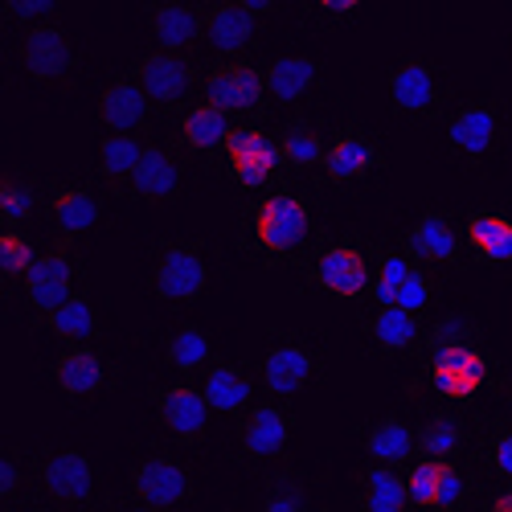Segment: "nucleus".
<instances>
[{
	"instance_id": "21",
	"label": "nucleus",
	"mask_w": 512,
	"mask_h": 512,
	"mask_svg": "<svg viewBox=\"0 0 512 512\" xmlns=\"http://www.w3.org/2000/svg\"><path fill=\"white\" fill-rule=\"evenodd\" d=\"M181 189H185V156H181V148L148 140L136 177L127 181V193H132L136 201H144V205H173L181 197Z\"/></svg>"
},
{
	"instance_id": "4",
	"label": "nucleus",
	"mask_w": 512,
	"mask_h": 512,
	"mask_svg": "<svg viewBox=\"0 0 512 512\" xmlns=\"http://www.w3.org/2000/svg\"><path fill=\"white\" fill-rule=\"evenodd\" d=\"M213 279V254L197 238H160L148 250V291L168 308L197 304Z\"/></svg>"
},
{
	"instance_id": "45",
	"label": "nucleus",
	"mask_w": 512,
	"mask_h": 512,
	"mask_svg": "<svg viewBox=\"0 0 512 512\" xmlns=\"http://www.w3.org/2000/svg\"><path fill=\"white\" fill-rule=\"evenodd\" d=\"M304 17L316 21V25H340V21L357 17V5H349V0H320V5L304 9Z\"/></svg>"
},
{
	"instance_id": "33",
	"label": "nucleus",
	"mask_w": 512,
	"mask_h": 512,
	"mask_svg": "<svg viewBox=\"0 0 512 512\" xmlns=\"http://www.w3.org/2000/svg\"><path fill=\"white\" fill-rule=\"evenodd\" d=\"M365 336L381 353L402 357V353H418L422 349L426 324H422V316L402 312V308H373L369 320H365Z\"/></svg>"
},
{
	"instance_id": "16",
	"label": "nucleus",
	"mask_w": 512,
	"mask_h": 512,
	"mask_svg": "<svg viewBox=\"0 0 512 512\" xmlns=\"http://www.w3.org/2000/svg\"><path fill=\"white\" fill-rule=\"evenodd\" d=\"M127 488H132V500L156 508V512H177L193 500V476L189 467L168 459V455H144L132 463L127 472Z\"/></svg>"
},
{
	"instance_id": "18",
	"label": "nucleus",
	"mask_w": 512,
	"mask_h": 512,
	"mask_svg": "<svg viewBox=\"0 0 512 512\" xmlns=\"http://www.w3.org/2000/svg\"><path fill=\"white\" fill-rule=\"evenodd\" d=\"M103 213H107V197H103L99 185H91V181H54L50 185L46 218L58 230L62 242L87 238L91 230H99Z\"/></svg>"
},
{
	"instance_id": "9",
	"label": "nucleus",
	"mask_w": 512,
	"mask_h": 512,
	"mask_svg": "<svg viewBox=\"0 0 512 512\" xmlns=\"http://www.w3.org/2000/svg\"><path fill=\"white\" fill-rule=\"evenodd\" d=\"M78 279H82V267H78V254L70 242H54L37 254L33 271L21 279V300H25V312L29 320H41L46 324L70 295H78Z\"/></svg>"
},
{
	"instance_id": "40",
	"label": "nucleus",
	"mask_w": 512,
	"mask_h": 512,
	"mask_svg": "<svg viewBox=\"0 0 512 512\" xmlns=\"http://www.w3.org/2000/svg\"><path fill=\"white\" fill-rule=\"evenodd\" d=\"M46 328L62 340V345H87V340L95 336V328H99V312L91 304V295L87 291L70 295V300L46 320Z\"/></svg>"
},
{
	"instance_id": "27",
	"label": "nucleus",
	"mask_w": 512,
	"mask_h": 512,
	"mask_svg": "<svg viewBox=\"0 0 512 512\" xmlns=\"http://www.w3.org/2000/svg\"><path fill=\"white\" fill-rule=\"evenodd\" d=\"M361 451L365 463H381V467H406L418 459V426L402 414H381L361 431Z\"/></svg>"
},
{
	"instance_id": "41",
	"label": "nucleus",
	"mask_w": 512,
	"mask_h": 512,
	"mask_svg": "<svg viewBox=\"0 0 512 512\" xmlns=\"http://www.w3.org/2000/svg\"><path fill=\"white\" fill-rule=\"evenodd\" d=\"M263 512H312V484L291 467H279L267 476Z\"/></svg>"
},
{
	"instance_id": "36",
	"label": "nucleus",
	"mask_w": 512,
	"mask_h": 512,
	"mask_svg": "<svg viewBox=\"0 0 512 512\" xmlns=\"http://www.w3.org/2000/svg\"><path fill=\"white\" fill-rule=\"evenodd\" d=\"M144 148L148 140L144 136H103L99 148H95V177L103 185H123L136 177V168L144 160Z\"/></svg>"
},
{
	"instance_id": "7",
	"label": "nucleus",
	"mask_w": 512,
	"mask_h": 512,
	"mask_svg": "<svg viewBox=\"0 0 512 512\" xmlns=\"http://www.w3.org/2000/svg\"><path fill=\"white\" fill-rule=\"evenodd\" d=\"M320 369H324V357L316 349V340L308 332L279 328L267 336V349L259 357V386L275 402H291L320 377Z\"/></svg>"
},
{
	"instance_id": "12",
	"label": "nucleus",
	"mask_w": 512,
	"mask_h": 512,
	"mask_svg": "<svg viewBox=\"0 0 512 512\" xmlns=\"http://www.w3.org/2000/svg\"><path fill=\"white\" fill-rule=\"evenodd\" d=\"M386 91L394 111L406 119H435L447 107V78L431 58H398L386 70Z\"/></svg>"
},
{
	"instance_id": "43",
	"label": "nucleus",
	"mask_w": 512,
	"mask_h": 512,
	"mask_svg": "<svg viewBox=\"0 0 512 512\" xmlns=\"http://www.w3.org/2000/svg\"><path fill=\"white\" fill-rule=\"evenodd\" d=\"M33 476H37V472H29L25 459H21L17 451H9L5 459H0V500H5L9 508H17V504L25 500Z\"/></svg>"
},
{
	"instance_id": "6",
	"label": "nucleus",
	"mask_w": 512,
	"mask_h": 512,
	"mask_svg": "<svg viewBox=\"0 0 512 512\" xmlns=\"http://www.w3.org/2000/svg\"><path fill=\"white\" fill-rule=\"evenodd\" d=\"M386 168V144L365 119H340L332 127V140H328V156L320 168V185L324 189H361L373 177H381Z\"/></svg>"
},
{
	"instance_id": "10",
	"label": "nucleus",
	"mask_w": 512,
	"mask_h": 512,
	"mask_svg": "<svg viewBox=\"0 0 512 512\" xmlns=\"http://www.w3.org/2000/svg\"><path fill=\"white\" fill-rule=\"evenodd\" d=\"M300 271L312 287L336 300H361L373 291V250L357 242H320Z\"/></svg>"
},
{
	"instance_id": "8",
	"label": "nucleus",
	"mask_w": 512,
	"mask_h": 512,
	"mask_svg": "<svg viewBox=\"0 0 512 512\" xmlns=\"http://www.w3.org/2000/svg\"><path fill=\"white\" fill-rule=\"evenodd\" d=\"M201 103L226 111L234 123H267L271 91H267V70L259 62H213L201 74Z\"/></svg>"
},
{
	"instance_id": "15",
	"label": "nucleus",
	"mask_w": 512,
	"mask_h": 512,
	"mask_svg": "<svg viewBox=\"0 0 512 512\" xmlns=\"http://www.w3.org/2000/svg\"><path fill=\"white\" fill-rule=\"evenodd\" d=\"M291 435H295V418L283 402H275V398L254 402L238 418V455L250 467H275L291 451Z\"/></svg>"
},
{
	"instance_id": "26",
	"label": "nucleus",
	"mask_w": 512,
	"mask_h": 512,
	"mask_svg": "<svg viewBox=\"0 0 512 512\" xmlns=\"http://www.w3.org/2000/svg\"><path fill=\"white\" fill-rule=\"evenodd\" d=\"M259 25L263 17L246 0H226V5L205 9V41H209V50L222 54V62H238L259 41Z\"/></svg>"
},
{
	"instance_id": "22",
	"label": "nucleus",
	"mask_w": 512,
	"mask_h": 512,
	"mask_svg": "<svg viewBox=\"0 0 512 512\" xmlns=\"http://www.w3.org/2000/svg\"><path fill=\"white\" fill-rule=\"evenodd\" d=\"M50 377H54V386L66 394V398H99L111 390V381H115V365L91 349V345H62V353L54 357L50 365Z\"/></svg>"
},
{
	"instance_id": "25",
	"label": "nucleus",
	"mask_w": 512,
	"mask_h": 512,
	"mask_svg": "<svg viewBox=\"0 0 512 512\" xmlns=\"http://www.w3.org/2000/svg\"><path fill=\"white\" fill-rule=\"evenodd\" d=\"M234 119L209 103H189L181 115H173V136H177V148L181 152H193V156H205V160H218L234 136Z\"/></svg>"
},
{
	"instance_id": "38",
	"label": "nucleus",
	"mask_w": 512,
	"mask_h": 512,
	"mask_svg": "<svg viewBox=\"0 0 512 512\" xmlns=\"http://www.w3.org/2000/svg\"><path fill=\"white\" fill-rule=\"evenodd\" d=\"M414 271H418V263L410 259L402 246H377V250H373V291H369L373 304H377V308H394L402 283H406Z\"/></svg>"
},
{
	"instance_id": "30",
	"label": "nucleus",
	"mask_w": 512,
	"mask_h": 512,
	"mask_svg": "<svg viewBox=\"0 0 512 512\" xmlns=\"http://www.w3.org/2000/svg\"><path fill=\"white\" fill-rule=\"evenodd\" d=\"M148 29L156 50L164 54H189L197 50V41H205V9L189 5H152L148 9Z\"/></svg>"
},
{
	"instance_id": "47",
	"label": "nucleus",
	"mask_w": 512,
	"mask_h": 512,
	"mask_svg": "<svg viewBox=\"0 0 512 512\" xmlns=\"http://www.w3.org/2000/svg\"><path fill=\"white\" fill-rule=\"evenodd\" d=\"M119 512H156V508H148V504H140V500H132V504H123Z\"/></svg>"
},
{
	"instance_id": "31",
	"label": "nucleus",
	"mask_w": 512,
	"mask_h": 512,
	"mask_svg": "<svg viewBox=\"0 0 512 512\" xmlns=\"http://www.w3.org/2000/svg\"><path fill=\"white\" fill-rule=\"evenodd\" d=\"M463 242L476 259L492 267H512V213L504 209H476L463 218Z\"/></svg>"
},
{
	"instance_id": "5",
	"label": "nucleus",
	"mask_w": 512,
	"mask_h": 512,
	"mask_svg": "<svg viewBox=\"0 0 512 512\" xmlns=\"http://www.w3.org/2000/svg\"><path fill=\"white\" fill-rule=\"evenodd\" d=\"M508 136V111L500 99H467L447 111L443 119V140L451 160L463 168H488Z\"/></svg>"
},
{
	"instance_id": "24",
	"label": "nucleus",
	"mask_w": 512,
	"mask_h": 512,
	"mask_svg": "<svg viewBox=\"0 0 512 512\" xmlns=\"http://www.w3.org/2000/svg\"><path fill=\"white\" fill-rule=\"evenodd\" d=\"M472 447H476V426L455 406H435L418 422V459L459 463Z\"/></svg>"
},
{
	"instance_id": "1",
	"label": "nucleus",
	"mask_w": 512,
	"mask_h": 512,
	"mask_svg": "<svg viewBox=\"0 0 512 512\" xmlns=\"http://www.w3.org/2000/svg\"><path fill=\"white\" fill-rule=\"evenodd\" d=\"M238 242L263 267H304L308 254L320 246L316 209L291 185L250 197L238 213Z\"/></svg>"
},
{
	"instance_id": "11",
	"label": "nucleus",
	"mask_w": 512,
	"mask_h": 512,
	"mask_svg": "<svg viewBox=\"0 0 512 512\" xmlns=\"http://www.w3.org/2000/svg\"><path fill=\"white\" fill-rule=\"evenodd\" d=\"M480 476L467 472L463 463H439V459H414L406 467L410 504L422 512H463L476 500Z\"/></svg>"
},
{
	"instance_id": "35",
	"label": "nucleus",
	"mask_w": 512,
	"mask_h": 512,
	"mask_svg": "<svg viewBox=\"0 0 512 512\" xmlns=\"http://www.w3.org/2000/svg\"><path fill=\"white\" fill-rule=\"evenodd\" d=\"M357 496H361V512H410L414 508L402 467L365 463L357 472Z\"/></svg>"
},
{
	"instance_id": "14",
	"label": "nucleus",
	"mask_w": 512,
	"mask_h": 512,
	"mask_svg": "<svg viewBox=\"0 0 512 512\" xmlns=\"http://www.w3.org/2000/svg\"><path fill=\"white\" fill-rule=\"evenodd\" d=\"M148 406H152V418L160 431L181 443V447H197L205 443L209 435V402L201 394V386L193 381H168V386H152L148 394Z\"/></svg>"
},
{
	"instance_id": "34",
	"label": "nucleus",
	"mask_w": 512,
	"mask_h": 512,
	"mask_svg": "<svg viewBox=\"0 0 512 512\" xmlns=\"http://www.w3.org/2000/svg\"><path fill=\"white\" fill-rule=\"evenodd\" d=\"M160 361L173 369L181 381H189V377H201L218 357H213V340H209L205 328L181 324V328H173V332H164V340H160Z\"/></svg>"
},
{
	"instance_id": "19",
	"label": "nucleus",
	"mask_w": 512,
	"mask_h": 512,
	"mask_svg": "<svg viewBox=\"0 0 512 512\" xmlns=\"http://www.w3.org/2000/svg\"><path fill=\"white\" fill-rule=\"evenodd\" d=\"M398 246L410 254L418 267H455L463 259V226L447 209H426L402 230Z\"/></svg>"
},
{
	"instance_id": "20",
	"label": "nucleus",
	"mask_w": 512,
	"mask_h": 512,
	"mask_svg": "<svg viewBox=\"0 0 512 512\" xmlns=\"http://www.w3.org/2000/svg\"><path fill=\"white\" fill-rule=\"evenodd\" d=\"M37 484L46 492L58 508H82L95 500V467L91 459L74 451V447H58V451H46L37 459Z\"/></svg>"
},
{
	"instance_id": "29",
	"label": "nucleus",
	"mask_w": 512,
	"mask_h": 512,
	"mask_svg": "<svg viewBox=\"0 0 512 512\" xmlns=\"http://www.w3.org/2000/svg\"><path fill=\"white\" fill-rule=\"evenodd\" d=\"M279 132V148L287 160V173H304V177H320L324 156H328V140H332V127H324L320 119L308 115H295L287 119Z\"/></svg>"
},
{
	"instance_id": "32",
	"label": "nucleus",
	"mask_w": 512,
	"mask_h": 512,
	"mask_svg": "<svg viewBox=\"0 0 512 512\" xmlns=\"http://www.w3.org/2000/svg\"><path fill=\"white\" fill-rule=\"evenodd\" d=\"M263 70H267L271 103H283V107H300L320 87V62L312 54H283V58H271Z\"/></svg>"
},
{
	"instance_id": "23",
	"label": "nucleus",
	"mask_w": 512,
	"mask_h": 512,
	"mask_svg": "<svg viewBox=\"0 0 512 512\" xmlns=\"http://www.w3.org/2000/svg\"><path fill=\"white\" fill-rule=\"evenodd\" d=\"M95 115L107 136H140L152 119V99L144 95V87L132 74H119L99 91Z\"/></svg>"
},
{
	"instance_id": "17",
	"label": "nucleus",
	"mask_w": 512,
	"mask_h": 512,
	"mask_svg": "<svg viewBox=\"0 0 512 512\" xmlns=\"http://www.w3.org/2000/svg\"><path fill=\"white\" fill-rule=\"evenodd\" d=\"M17 62H21L25 78H33V82H66L78 70V46L62 25L46 21V25H33L21 33Z\"/></svg>"
},
{
	"instance_id": "3",
	"label": "nucleus",
	"mask_w": 512,
	"mask_h": 512,
	"mask_svg": "<svg viewBox=\"0 0 512 512\" xmlns=\"http://www.w3.org/2000/svg\"><path fill=\"white\" fill-rule=\"evenodd\" d=\"M213 168L250 197H263L287 185V160L271 123H238L226 152L213 160Z\"/></svg>"
},
{
	"instance_id": "42",
	"label": "nucleus",
	"mask_w": 512,
	"mask_h": 512,
	"mask_svg": "<svg viewBox=\"0 0 512 512\" xmlns=\"http://www.w3.org/2000/svg\"><path fill=\"white\" fill-rule=\"evenodd\" d=\"M41 246L25 234V230H5L0 234V271H5L9 279H25L37 263Z\"/></svg>"
},
{
	"instance_id": "13",
	"label": "nucleus",
	"mask_w": 512,
	"mask_h": 512,
	"mask_svg": "<svg viewBox=\"0 0 512 512\" xmlns=\"http://www.w3.org/2000/svg\"><path fill=\"white\" fill-rule=\"evenodd\" d=\"M132 78L144 87L152 107H164L168 115H181L193 103V91L201 87L197 62L189 54H164V50L140 54L132 66Z\"/></svg>"
},
{
	"instance_id": "28",
	"label": "nucleus",
	"mask_w": 512,
	"mask_h": 512,
	"mask_svg": "<svg viewBox=\"0 0 512 512\" xmlns=\"http://www.w3.org/2000/svg\"><path fill=\"white\" fill-rule=\"evenodd\" d=\"M254 390H259V381H254V373L242 361H213L201 373V394L213 414L242 418L254 406Z\"/></svg>"
},
{
	"instance_id": "48",
	"label": "nucleus",
	"mask_w": 512,
	"mask_h": 512,
	"mask_svg": "<svg viewBox=\"0 0 512 512\" xmlns=\"http://www.w3.org/2000/svg\"><path fill=\"white\" fill-rule=\"evenodd\" d=\"M508 406H504V422H512V390H508V398H504Z\"/></svg>"
},
{
	"instance_id": "44",
	"label": "nucleus",
	"mask_w": 512,
	"mask_h": 512,
	"mask_svg": "<svg viewBox=\"0 0 512 512\" xmlns=\"http://www.w3.org/2000/svg\"><path fill=\"white\" fill-rule=\"evenodd\" d=\"M5 13H9L13 21H21L25 29H33V25H46V21L58 13V5H54V0H13Z\"/></svg>"
},
{
	"instance_id": "46",
	"label": "nucleus",
	"mask_w": 512,
	"mask_h": 512,
	"mask_svg": "<svg viewBox=\"0 0 512 512\" xmlns=\"http://www.w3.org/2000/svg\"><path fill=\"white\" fill-rule=\"evenodd\" d=\"M484 512H512V488H500L496 496L484 500Z\"/></svg>"
},
{
	"instance_id": "37",
	"label": "nucleus",
	"mask_w": 512,
	"mask_h": 512,
	"mask_svg": "<svg viewBox=\"0 0 512 512\" xmlns=\"http://www.w3.org/2000/svg\"><path fill=\"white\" fill-rule=\"evenodd\" d=\"M46 197H50V185H41L29 173H13L0 185V218H5V230H25L46 209Z\"/></svg>"
},
{
	"instance_id": "39",
	"label": "nucleus",
	"mask_w": 512,
	"mask_h": 512,
	"mask_svg": "<svg viewBox=\"0 0 512 512\" xmlns=\"http://www.w3.org/2000/svg\"><path fill=\"white\" fill-rule=\"evenodd\" d=\"M472 463H476V476L500 480V484L512 488V422L488 426L472 447Z\"/></svg>"
},
{
	"instance_id": "2",
	"label": "nucleus",
	"mask_w": 512,
	"mask_h": 512,
	"mask_svg": "<svg viewBox=\"0 0 512 512\" xmlns=\"http://www.w3.org/2000/svg\"><path fill=\"white\" fill-rule=\"evenodd\" d=\"M492 377L496 369L492 357L480 349V340H472V345H422L414 386L431 394L439 406L467 410L492 386Z\"/></svg>"
}]
</instances>
